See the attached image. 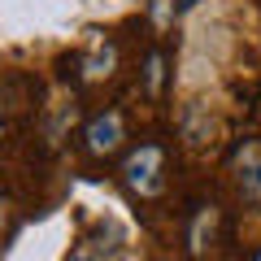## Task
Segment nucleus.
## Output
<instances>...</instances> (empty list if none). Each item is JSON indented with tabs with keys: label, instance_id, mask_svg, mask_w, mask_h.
<instances>
[{
	"label": "nucleus",
	"instance_id": "9",
	"mask_svg": "<svg viewBox=\"0 0 261 261\" xmlns=\"http://www.w3.org/2000/svg\"><path fill=\"white\" fill-rule=\"evenodd\" d=\"M0 130H5V118H0Z\"/></svg>",
	"mask_w": 261,
	"mask_h": 261
},
{
	"label": "nucleus",
	"instance_id": "8",
	"mask_svg": "<svg viewBox=\"0 0 261 261\" xmlns=\"http://www.w3.org/2000/svg\"><path fill=\"white\" fill-rule=\"evenodd\" d=\"M70 261H100V257H96V252H74Z\"/></svg>",
	"mask_w": 261,
	"mask_h": 261
},
{
	"label": "nucleus",
	"instance_id": "7",
	"mask_svg": "<svg viewBox=\"0 0 261 261\" xmlns=\"http://www.w3.org/2000/svg\"><path fill=\"white\" fill-rule=\"evenodd\" d=\"M152 27H170L174 22V0H152Z\"/></svg>",
	"mask_w": 261,
	"mask_h": 261
},
{
	"label": "nucleus",
	"instance_id": "3",
	"mask_svg": "<svg viewBox=\"0 0 261 261\" xmlns=\"http://www.w3.org/2000/svg\"><path fill=\"white\" fill-rule=\"evenodd\" d=\"M235 183L248 200H261V144H244L235 152Z\"/></svg>",
	"mask_w": 261,
	"mask_h": 261
},
{
	"label": "nucleus",
	"instance_id": "6",
	"mask_svg": "<svg viewBox=\"0 0 261 261\" xmlns=\"http://www.w3.org/2000/svg\"><path fill=\"white\" fill-rule=\"evenodd\" d=\"M161 74H166V61H161V53H152L148 61H144V83H148L152 96L161 92Z\"/></svg>",
	"mask_w": 261,
	"mask_h": 261
},
{
	"label": "nucleus",
	"instance_id": "5",
	"mask_svg": "<svg viewBox=\"0 0 261 261\" xmlns=\"http://www.w3.org/2000/svg\"><path fill=\"white\" fill-rule=\"evenodd\" d=\"M83 74L87 79H109L113 74V44H96L83 61Z\"/></svg>",
	"mask_w": 261,
	"mask_h": 261
},
{
	"label": "nucleus",
	"instance_id": "4",
	"mask_svg": "<svg viewBox=\"0 0 261 261\" xmlns=\"http://www.w3.org/2000/svg\"><path fill=\"white\" fill-rule=\"evenodd\" d=\"M214 231H218V209L214 205H205V209H196V218H192V231H187V244H192V252L200 257V252L214 244Z\"/></svg>",
	"mask_w": 261,
	"mask_h": 261
},
{
	"label": "nucleus",
	"instance_id": "2",
	"mask_svg": "<svg viewBox=\"0 0 261 261\" xmlns=\"http://www.w3.org/2000/svg\"><path fill=\"white\" fill-rule=\"evenodd\" d=\"M122 113L118 109H105V113H96L92 122H87V148L96 152V157H105V152H113L122 144Z\"/></svg>",
	"mask_w": 261,
	"mask_h": 261
},
{
	"label": "nucleus",
	"instance_id": "10",
	"mask_svg": "<svg viewBox=\"0 0 261 261\" xmlns=\"http://www.w3.org/2000/svg\"><path fill=\"white\" fill-rule=\"evenodd\" d=\"M187 5H196V0H187Z\"/></svg>",
	"mask_w": 261,
	"mask_h": 261
},
{
	"label": "nucleus",
	"instance_id": "1",
	"mask_svg": "<svg viewBox=\"0 0 261 261\" xmlns=\"http://www.w3.org/2000/svg\"><path fill=\"white\" fill-rule=\"evenodd\" d=\"M161 166H166V152L157 144H140V148L122 161V178H126L130 192H140V196H161V187H166Z\"/></svg>",
	"mask_w": 261,
	"mask_h": 261
},
{
	"label": "nucleus",
	"instance_id": "11",
	"mask_svg": "<svg viewBox=\"0 0 261 261\" xmlns=\"http://www.w3.org/2000/svg\"><path fill=\"white\" fill-rule=\"evenodd\" d=\"M257 261H261V252H257Z\"/></svg>",
	"mask_w": 261,
	"mask_h": 261
}]
</instances>
